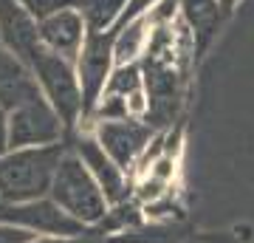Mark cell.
<instances>
[{
  "mask_svg": "<svg viewBox=\"0 0 254 243\" xmlns=\"http://www.w3.org/2000/svg\"><path fill=\"white\" fill-rule=\"evenodd\" d=\"M63 142L48 147H11L0 156V204H23L48 195L54 170L65 156Z\"/></svg>",
  "mask_w": 254,
  "mask_h": 243,
  "instance_id": "1",
  "label": "cell"
},
{
  "mask_svg": "<svg viewBox=\"0 0 254 243\" xmlns=\"http://www.w3.org/2000/svg\"><path fill=\"white\" fill-rule=\"evenodd\" d=\"M48 195L71 218H76L79 224L88 226L91 232L110 209L105 192L99 189V184L93 181V175L88 172V167L79 162V156L73 150H65V156L60 159Z\"/></svg>",
  "mask_w": 254,
  "mask_h": 243,
  "instance_id": "2",
  "label": "cell"
},
{
  "mask_svg": "<svg viewBox=\"0 0 254 243\" xmlns=\"http://www.w3.org/2000/svg\"><path fill=\"white\" fill-rule=\"evenodd\" d=\"M31 71H34L37 88L43 93V99L57 110V116L63 119V125L68 130L79 125V119L85 116V105H82V88L79 77H76V65L73 60L54 54L40 48L31 57Z\"/></svg>",
  "mask_w": 254,
  "mask_h": 243,
  "instance_id": "3",
  "label": "cell"
},
{
  "mask_svg": "<svg viewBox=\"0 0 254 243\" xmlns=\"http://www.w3.org/2000/svg\"><path fill=\"white\" fill-rule=\"evenodd\" d=\"M0 221L17 224L34 235H60V238H93V232L76 218H71L51 195L23 204H0Z\"/></svg>",
  "mask_w": 254,
  "mask_h": 243,
  "instance_id": "4",
  "label": "cell"
},
{
  "mask_svg": "<svg viewBox=\"0 0 254 243\" xmlns=\"http://www.w3.org/2000/svg\"><path fill=\"white\" fill-rule=\"evenodd\" d=\"M68 133L63 119L43 96L9 110V150L11 147H48L60 144Z\"/></svg>",
  "mask_w": 254,
  "mask_h": 243,
  "instance_id": "5",
  "label": "cell"
},
{
  "mask_svg": "<svg viewBox=\"0 0 254 243\" xmlns=\"http://www.w3.org/2000/svg\"><path fill=\"white\" fill-rule=\"evenodd\" d=\"M73 65H76L82 105H85V116H88L96 108V102L102 99V90H105L110 71L116 68V63H113V31H88Z\"/></svg>",
  "mask_w": 254,
  "mask_h": 243,
  "instance_id": "6",
  "label": "cell"
},
{
  "mask_svg": "<svg viewBox=\"0 0 254 243\" xmlns=\"http://www.w3.org/2000/svg\"><path fill=\"white\" fill-rule=\"evenodd\" d=\"M93 136L102 144V150L122 170L133 172L136 162L141 159V153L147 150V144L153 142L155 133H153V125H147L144 119H116V122H96Z\"/></svg>",
  "mask_w": 254,
  "mask_h": 243,
  "instance_id": "7",
  "label": "cell"
},
{
  "mask_svg": "<svg viewBox=\"0 0 254 243\" xmlns=\"http://www.w3.org/2000/svg\"><path fill=\"white\" fill-rule=\"evenodd\" d=\"M71 150L79 156V162L88 167V172L93 175V181L99 184V189L105 192L108 204H119L133 195V184H130V172H125L113 159H110L102 144L96 142V136H76L71 144Z\"/></svg>",
  "mask_w": 254,
  "mask_h": 243,
  "instance_id": "8",
  "label": "cell"
},
{
  "mask_svg": "<svg viewBox=\"0 0 254 243\" xmlns=\"http://www.w3.org/2000/svg\"><path fill=\"white\" fill-rule=\"evenodd\" d=\"M0 48L11 51L23 63H31V57L43 48L37 20L17 0H0Z\"/></svg>",
  "mask_w": 254,
  "mask_h": 243,
  "instance_id": "9",
  "label": "cell"
},
{
  "mask_svg": "<svg viewBox=\"0 0 254 243\" xmlns=\"http://www.w3.org/2000/svg\"><path fill=\"white\" fill-rule=\"evenodd\" d=\"M37 31H40V45L46 51H54V54L65 57V60H76L82 43L88 37V26L82 20L79 6L63 9L57 14H51V17L40 20Z\"/></svg>",
  "mask_w": 254,
  "mask_h": 243,
  "instance_id": "10",
  "label": "cell"
},
{
  "mask_svg": "<svg viewBox=\"0 0 254 243\" xmlns=\"http://www.w3.org/2000/svg\"><path fill=\"white\" fill-rule=\"evenodd\" d=\"M37 96H43V93L37 88L31 65L23 63L6 48H0V108L14 110Z\"/></svg>",
  "mask_w": 254,
  "mask_h": 243,
  "instance_id": "11",
  "label": "cell"
},
{
  "mask_svg": "<svg viewBox=\"0 0 254 243\" xmlns=\"http://www.w3.org/2000/svg\"><path fill=\"white\" fill-rule=\"evenodd\" d=\"M150 34H153V23H150L147 14L116 26L113 28V63L116 65L141 63L147 45H150Z\"/></svg>",
  "mask_w": 254,
  "mask_h": 243,
  "instance_id": "12",
  "label": "cell"
},
{
  "mask_svg": "<svg viewBox=\"0 0 254 243\" xmlns=\"http://www.w3.org/2000/svg\"><path fill=\"white\" fill-rule=\"evenodd\" d=\"M184 235L178 224H153V221H141L138 226L122 229L116 235H108L102 243H181Z\"/></svg>",
  "mask_w": 254,
  "mask_h": 243,
  "instance_id": "13",
  "label": "cell"
},
{
  "mask_svg": "<svg viewBox=\"0 0 254 243\" xmlns=\"http://www.w3.org/2000/svg\"><path fill=\"white\" fill-rule=\"evenodd\" d=\"M127 0H79V11L88 31H113L122 20Z\"/></svg>",
  "mask_w": 254,
  "mask_h": 243,
  "instance_id": "14",
  "label": "cell"
},
{
  "mask_svg": "<svg viewBox=\"0 0 254 243\" xmlns=\"http://www.w3.org/2000/svg\"><path fill=\"white\" fill-rule=\"evenodd\" d=\"M220 9L223 6L218 0H178V17L192 28V34L200 37H206L215 28Z\"/></svg>",
  "mask_w": 254,
  "mask_h": 243,
  "instance_id": "15",
  "label": "cell"
},
{
  "mask_svg": "<svg viewBox=\"0 0 254 243\" xmlns=\"http://www.w3.org/2000/svg\"><path fill=\"white\" fill-rule=\"evenodd\" d=\"M144 88V74H141V63L133 65H116L110 71L108 82H105V90L102 96H127L133 90Z\"/></svg>",
  "mask_w": 254,
  "mask_h": 243,
  "instance_id": "16",
  "label": "cell"
},
{
  "mask_svg": "<svg viewBox=\"0 0 254 243\" xmlns=\"http://www.w3.org/2000/svg\"><path fill=\"white\" fill-rule=\"evenodd\" d=\"M17 3L37 20V23L46 20V17H51V14H57V11H63V9L79 6V0H17Z\"/></svg>",
  "mask_w": 254,
  "mask_h": 243,
  "instance_id": "17",
  "label": "cell"
},
{
  "mask_svg": "<svg viewBox=\"0 0 254 243\" xmlns=\"http://www.w3.org/2000/svg\"><path fill=\"white\" fill-rule=\"evenodd\" d=\"M125 105H127V119H144L147 122V113H150V96H147L144 88L127 93Z\"/></svg>",
  "mask_w": 254,
  "mask_h": 243,
  "instance_id": "18",
  "label": "cell"
},
{
  "mask_svg": "<svg viewBox=\"0 0 254 243\" xmlns=\"http://www.w3.org/2000/svg\"><path fill=\"white\" fill-rule=\"evenodd\" d=\"M37 235L23 229L17 224H9V221H0V243H28L34 241Z\"/></svg>",
  "mask_w": 254,
  "mask_h": 243,
  "instance_id": "19",
  "label": "cell"
},
{
  "mask_svg": "<svg viewBox=\"0 0 254 243\" xmlns=\"http://www.w3.org/2000/svg\"><path fill=\"white\" fill-rule=\"evenodd\" d=\"M161 0H127V6L125 11H122V20H119V26L122 23H130V20H136V17H144V14H150V11L158 6Z\"/></svg>",
  "mask_w": 254,
  "mask_h": 243,
  "instance_id": "20",
  "label": "cell"
},
{
  "mask_svg": "<svg viewBox=\"0 0 254 243\" xmlns=\"http://www.w3.org/2000/svg\"><path fill=\"white\" fill-rule=\"evenodd\" d=\"M28 243H91V238H60V235H37Z\"/></svg>",
  "mask_w": 254,
  "mask_h": 243,
  "instance_id": "21",
  "label": "cell"
},
{
  "mask_svg": "<svg viewBox=\"0 0 254 243\" xmlns=\"http://www.w3.org/2000/svg\"><path fill=\"white\" fill-rule=\"evenodd\" d=\"M9 150V110L0 108V156Z\"/></svg>",
  "mask_w": 254,
  "mask_h": 243,
  "instance_id": "22",
  "label": "cell"
},
{
  "mask_svg": "<svg viewBox=\"0 0 254 243\" xmlns=\"http://www.w3.org/2000/svg\"><path fill=\"white\" fill-rule=\"evenodd\" d=\"M181 243H232L226 235H195V238H184Z\"/></svg>",
  "mask_w": 254,
  "mask_h": 243,
  "instance_id": "23",
  "label": "cell"
},
{
  "mask_svg": "<svg viewBox=\"0 0 254 243\" xmlns=\"http://www.w3.org/2000/svg\"><path fill=\"white\" fill-rule=\"evenodd\" d=\"M218 3H220V6H223V9H232V6H235L237 0H218Z\"/></svg>",
  "mask_w": 254,
  "mask_h": 243,
  "instance_id": "24",
  "label": "cell"
}]
</instances>
